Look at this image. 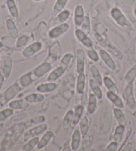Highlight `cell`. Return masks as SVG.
I'll return each mask as SVG.
<instances>
[{
  "instance_id": "4fadbf2b",
  "label": "cell",
  "mask_w": 136,
  "mask_h": 151,
  "mask_svg": "<svg viewBox=\"0 0 136 151\" xmlns=\"http://www.w3.org/2000/svg\"><path fill=\"white\" fill-rule=\"evenodd\" d=\"M84 18V11L82 6H77L74 11V24L77 27H80L82 25Z\"/></svg>"
},
{
  "instance_id": "2e32d148",
  "label": "cell",
  "mask_w": 136,
  "mask_h": 151,
  "mask_svg": "<svg viewBox=\"0 0 136 151\" xmlns=\"http://www.w3.org/2000/svg\"><path fill=\"white\" fill-rule=\"evenodd\" d=\"M107 97L109 99V100L114 104V105L117 108L123 109L124 107V103L117 93H115L111 91L107 92Z\"/></svg>"
},
{
  "instance_id": "9a60e30c",
  "label": "cell",
  "mask_w": 136,
  "mask_h": 151,
  "mask_svg": "<svg viewBox=\"0 0 136 151\" xmlns=\"http://www.w3.org/2000/svg\"><path fill=\"white\" fill-rule=\"evenodd\" d=\"M66 67H62L60 65L59 67H57L54 71H52L47 77V81L49 82H54L59 78L61 77L62 75L66 71Z\"/></svg>"
},
{
  "instance_id": "e575fe53",
  "label": "cell",
  "mask_w": 136,
  "mask_h": 151,
  "mask_svg": "<svg viewBox=\"0 0 136 151\" xmlns=\"http://www.w3.org/2000/svg\"><path fill=\"white\" fill-rule=\"evenodd\" d=\"M11 68H12L11 59L9 58H7L5 60L4 67H3V72L5 77L7 78L9 76L10 73H11Z\"/></svg>"
},
{
  "instance_id": "4316f807",
  "label": "cell",
  "mask_w": 136,
  "mask_h": 151,
  "mask_svg": "<svg viewBox=\"0 0 136 151\" xmlns=\"http://www.w3.org/2000/svg\"><path fill=\"white\" fill-rule=\"evenodd\" d=\"M25 99L30 103H41L44 99V96L41 93H32L25 97Z\"/></svg>"
},
{
  "instance_id": "ffe728a7",
  "label": "cell",
  "mask_w": 136,
  "mask_h": 151,
  "mask_svg": "<svg viewBox=\"0 0 136 151\" xmlns=\"http://www.w3.org/2000/svg\"><path fill=\"white\" fill-rule=\"evenodd\" d=\"M97 97L94 94L91 93L89 95L88 102L87 104V111L89 114H93L95 113L97 108Z\"/></svg>"
},
{
  "instance_id": "8fae6325",
  "label": "cell",
  "mask_w": 136,
  "mask_h": 151,
  "mask_svg": "<svg viewBox=\"0 0 136 151\" xmlns=\"http://www.w3.org/2000/svg\"><path fill=\"white\" fill-rule=\"evenodd\" d=\"M70 15V12L69 10H63L61 12H60L57 15L53 21V26H57L61 25L62 23H64L66 21L69 19Z\"/></svg>"
},
{
  "instance_id": "74e56055",
  "label": "cell",
  "mask_w": 136,
  "mask_h": 151,
  "mask_svg": "<svg viewBox=\"0 0 136 151\" xmlns=\"http://www.w3.org/2000/svg\"><path fill=\"white\" fill-rule=\"evenodd\" d=\"M32 74H31V72L23 75L20 79V83L23 87H26V86L29 85L32 83Z\"/></svg>"
},
{
  "instance_id": "7c38bea8",
  "label": "cell",
  "mask_w": 136,
  "mask_h": 151,
  "mask_svg": "<svg viewBox=\"0 0 136 151\" xmlns=\"http://www.w3.org/2000/svg\"><path fill=\"white\" fill-rule=\"evenodd\" d=\"M53 137H54V134L53 132L51 131H47L44 134L43 137L39 140L38 144L37 145V149L41 150L42 148H43L44 147H46Z\"/></svg>"
},
{
  "instance_id": "83f0119b",
  "label": "cell",
  "mask_w": 136,
  "mask_h": 151,
  "mask_svg": "<svg viewBox=\"0 0 136 151\" xmlns=\"http://www.w3.org/2000/svg\"><path fill=\"white\" fill-rule=\"evenodd\" d=\"M90 69L91 75H92L93 79H94L100 86L102 85L103 79L101 76L100 73V71H99V70L98 69L97 67L95 66L94 65H91L90 67Z\"/></svg>"
},
{
  "instance_id": "7bdbcfd3",
  "label": "cell",
  "mask_w": 136,
  "mask_h": 151,
  "mask_svg": "<svg viewBox=\"0 0 136 151\" xmlns=\"http://www.w3.org/2000/svg\"><path fill=\"white\" fill-rule=\"evenodd\" d=\"M28 41V37L27 36H21L18 39L17 42V47H21L25 45Z\"/></svg>"
},
{
  "instance_id": "f6af8a7d",
  "label": "cell",
  "mask_w": 136,
  "mask_h": 151,
  "mask_svg": "<svg viewBox=\"0 0 136 151\" xmlns=\"http://www.w3.org/2000/svg\"><path fill=\"white\" fill-rule=\"evenodd\" d=\"M132 148H133L132 142H129L127 143V145H125V146L124 147V148L123 149V150H127V151L132 150Z\"/></svg>"
},
{
  "instance_id": "9c48e42d",
  "label": "cell",
  "mask_w": 136,
  "mask_h": 151,
  "mask_svg": "<svg viewBox=\"0 0 136 151\" xmlns=\"http://www.w3.org/2000/svg\"><path fill=\"white\" fill-rule=\"evenodd\" d=\"M100 55L102 59L105 63V64L111 70H114L116 68V65L115 63L114 59L112 58L111 56L108 52L106 51L104 49H100Z\"/></svg>"
},
{
  "instance_id": "f907efd6",
  "label": "cell",
  "mask_w": 136,
  "mask_h": 151,
  "mask_svg": "<svg viewBox=\"0 0 136 151\" xmlns=\"http://www.w3.org/2000/svg\"><path fill=\"white\" fill-rule=\"evenodd\" d=\"M0 46H1V44H0Z\"/></svg>"
},
{
  "instance_id": "8d00e7d4",
  "label": "cell",
  "mask_w": 136,
  "mask_h": 151,
  "mask_svg": "<svg viewBox=\"0 0 136 151\" xmlns=\"http://www.w3.org/2000/svg\"><path fill=\"white\" fill-rule=\"evenodd\" d=\"M68 0H57L53 7L54 14H59L63 10L64 7L66 6Z\"/></svg>"
},
{
  "instance_id": "44dd1931",
  "label": "cell",
  "mask_w": 136,
  "mask_h": 151,
  "mask_svg": "<svg viewBox=\"0 0 136 151\" xmlns=\"http://www.w3.org/2000/svg\"><path fill=\"white\" fill-rule=\"evenodd\" d=\"M86 83V76L84 73H78L77 81V92L78 94L82 95L84 93Z\"/></svg>"
},
{
  "instance_id": "ab89813d",
  "label": "cell",
  "mask_w": 136,
  "mask_h": 151,
  "mask_svg": "<svg viewBox=\"0 0 136 151\" xmlns=\"http://www.w3.org/2000/svg\"><path fill=\"white\" fill-rule=\"evenodd\" d=\"M14 114V111L13 109H4V111L0 112V121H4V120L6 119L7 117L10 116Z\"/></svg>"
},
{
  "instance_id": "d6986e66",
  "label": "cell",
  "mask_w": 136,
  "mask_h": 151,
  "mask_svg": "<svg viewBox=\"0 0 136 151\" xmlns=\"http://www.w3.org/2000/svg\"><path fill=\"white\" fill-rule=\"evenodd\" d=\"M114 114L118 124L126 127L127 119L122 109L116 107L114 109Z\"/></svg>"
},
{
  "instance_id": "d590c367",
  "label": "cell",
  "mask_w": 136,
  "mask_h": 151,
  "mask_svg": "<svg viewBox=\"0 0 136 151\" xmlns=\"http://www.w3.org/2000/svg\"><path fill=\"white\" fill-rule=\"evenodd\" d=\"M81 30H82L87 35L90 32V19L88 15H86L84 18L82 25H81Z\"/></svg>"
},
{
  "instance_id": "30bf717a",
  "label": "cell",
  "mask_w": 136,
  "mask_h": 151,
  "mask_svg": "<svg viewBox=\"0 0 136 151\" xmlns=\"http://www.w3.org/2000/svg\"><path fill=\"white\" fill-rule=\"evenodd\" d=\"M21 91V87L17 84V83H15L11 87H9L5 92L4 94V99L6 101H8L9 100H11L13 98H14L16 96L19 92Z\"/></svg>"
},
{
  "instance_id": "5b68a950",
  "label": "cell",
  "mask_w": 136,
  "mask_h": 151,
  "mask_svg": "<svg viewBox=\"0 0 136 151\" xmlns=\"http://www.w3.org/2000/svg\"><path fill=\"white\" fill-rule=\"evenodd\" d=\"M95 132V129H92L90 132H88L87 135L84 138V141L82 147H81L80 150H89L90 149L93 144L94 140L96 134Z\"/></svg>"
},
{
  "instance_id": "d4e9b609",
  "label": "cell",
  "mask_w": 136,
  "mask_h": 151,
  "mask_svg": "<svg viewBox=\"0 0 136 151\" xmlns=\"http://www.w3.org/2000/svg\"><path fill=\"white\" fill-rule=\"evenodd\" d=\"M73 117H74V111L70 110L65 114L62 122V128L64 130H67L71 126L73 121Z\"/></svg>"
},
{
  "instance_id": "ac0fdd59",
  "label": "cell",
  "mask_w": 136,
  "mask_h": 151,
  "mask_svg": "<svg viewBox=\"0 0 136 151\" xmlns=\"http://www.w3.org/2000/svg\"><path fill=\"white\" fill-rule=\"evenodd\" d=\"M57 87V85L54 82H49L48 83H43L39 85L36 88L37 91L39 93H50L54 91Z\"/></svg>"
},
{
  "instance_id": "f546056e",
  "label": "cell",
  "mask_w": 136,
  "mask_h": 151,
  "mask_svg": "<svg viewBox=\"0 0 136 151\" xmlns=\"http://www.w3.org/2000/svg\"><path fill=\"white\" fill-rule=\"evenodd\" d=\"M125 126L120 125V124H118V126L116 127L113 135V140L114 141H116L118 143L122 141L125 132Z\"/></svg>"
},
{
  "instance_id": "60d3db41",
  "label": "cell",
  "mask_w": 136,
  "mask_h": 151,
  "mask_svg": "<svg viewBox=\"0 0 136 151\" xmlns=\"http://www.w3.org/2000/svg\"><path fill=\"white\" fill-rule=\"evenodd\" d=\"M87 55L89 58L94 62H98L99 61V59H100V57H99L98 53H96V51L94 49H93L92 48H91L90 50L87 51Z\"/></svg>"
},
{
  "instance_id": "8992f818",
  "label": "cell",
  "mask_w": 136,
  "mask_h": 151,
  "mask_svg": "<svg viewBox=\"0 0 136 151\" xmlns=\"http://www.w3.org/2000/svg\"><path fill=\"white\" fill-rule=\"evenodd\" d=\"M75 35L78 40L82 43L86 47L91 49L92 48V41L88 37V35L81 29H77L75 31Z\"/></svg>"
},
{
  "instance_id": "ee69618b",
  "label": "cell",
  "mask_w": 136,
  "mask_h": 151,
  "mask_svg": "<svg viewBox=\"0 0 136 151\" xmlns=\"http://www.w3.org/2000/svg\"><path fill=\"white\" fill-rule=\"evenodd\" d=\"M117 148H118V142H117L116 141H114L112 142L111 143H110L109 145L106 148V151H116Z\"/></svg>"
},
{
  "instance_id": "7dc6e473",
  "label": "cell",
  "mask_w": 136,
  "mask_h": 151,
  "mask_svg": "<svg viewBox=\"0 0 136 151\" xmlns=\"http://www.w3.org/2000/svg\"><path fill=\"white\" fill-rule=\"evenodd\" d=\"M62 150H72V148H71V147H69V146H67V147H65V148H63L62 149Z\"/></svg>"
},
{
  "instance_id": "5bb4252c",
  "label": "cell",
  "mask_w": 136,
  "mask_h": 151,
  "mask_svg": "<svg viewBox=\"0 0 136 151\" xmlns=\"http://www.w3.org/2000/svg\"><path fill=\"white\" fill-rule=\"evenodd\" d=\"M81 132L79 129H76L74 131L72 136L71 143H70V147H71L72 150L76 151L79 148L80 141H81Z\"/></svg>"
},
{
  "instance_id": "cb8c5ba5",
  "label": "cell",
  "mask_w": 136,
  "mask_h": 151,
  "mask_svg": "<svg viewBox=\"0 0 136 151\" xmlns=\"http://www.w3.org/2000/svg\"><path fill=\"white\" fill-rule=\"evenodd\" d=\"M103 83L104 85H105V87L107 88V89L108 90V91H111L118 94V88H117L116 85L115 84V83L112 81V79H110V78L107 76L104 77L103 78Z\"/></svg>"
},
{
  "instance_id": "7402d4cb",
  "label": "cell",
  "mask_w": 136,
  "mask_h": 151,
  "mask_svg": "<svg viewBox=\"0 0 136 151\" xmlns=\"http://www.w3.org/2000/svg\"><path fill=\"white\" fill-rule=\"evenodd\" d=\"M80 131L81 135L83 138H84L89 132V121L88 119L86 116H82L80 120Z\"/></svg>"
},
{
  "instance_id": "1f68e13d",
  "label": "cell",
  "mask_w": 136,
  "mask_h": 151,
  "mask_svg": "<svg viewBox=\"0 0 136 151\" xmlns=\"http://www.w3.org/2000/svg\"><path fill=\"white\" fill-rule=\"evenodd\" d=\"M39 141V138L37 137L31 138V139H30L23 146L22 150L24 151H31L33 150V148L37 145Z\"/></svg>"
},
{
  "instance_id": "836d02e7",
  "label": "cell",
  "mask_w": 136,
  "mask_h": 151,
  "mask_svg": "<svg viewBox=\"0 0 136 151\" xmlns=\"http://www.w3.org/2000/svg\"><path fill=\"white\" fill-rule=\"evenodd\" d=\"M136 78V64L134 65L129 71H127V74L125 76V80L126 83H133V81Z\"/></svg>"
},
{
  "instance_id": "4dcf8cb0",
  "label": "cell",
  "mask_w": 136,
  "mask_h": 151,
  "mask_svg": "<svg viewBox=\"0 0 136 151\" xmlns=\"http://www.w3.org/2000/svg\"><path fill=\"white\" fill-rule=\"evenodd\" d=\"M7 28L8 29L10 35L13 38H16L18 36V30L17 29L16 25L12 19H8L7 21Z\"/></svg>"
},
{
  "instance_id": "f1b7e54d",
  "label": "cell",
  "mask_w": 136,
  "mask_h": 151,
  "mask_svg": "<svg viewBox=\"0 0 136 151\" xmlns=\"http://www.w3.org/2000/svg\"><path fill=\"white\" fill-rule=\"evenodd\" d=\"M29 103L25 99H19L10 103L9 106L13 109H23L27 107Z\"/></svg>"
},
{
  "instance_id": "3957f363",
  "label": "cell",
  "mask_w": 136,
  "mask_h": 151,
  "mask_svg": "<svg viewBox=\"0 0 136 151\" xmlns=\"http://www.w3.org/2000/svg\"><path fill=\"white\" fill-rule=\"evenodd\" d=\"M47 127L48 126L46 124H42L29 129L24 134L25 140H28L31 139V138L37 137L39 134L43 133L44 131H45L47 129Z\"/></svg>"
},
{
  "instance_id": "681fc988",
  "label": "cell",
  "mask_w": 136,
  "mask_h": 151,
  "mask_svg": "<svg viewBox=\"0 0 136 151\" xmlns=\"http://www.w3.org/2000/svg\"><path fill=\"white\" fill-rule=\"evenodd\" d=\"M34 1H42V0H34Z\"/></svg>"
},
{
  "instance_id": "7a4b0ae2",
  "label": "cell",
  "mask_w": 136,
  "mask_h": 151,
  "mask_svg": "<svg viewBox=\"0 0 136 151\" xmlns=\"http://www.w3.org/2000/svg\"><path fill=\"white\" fill-rule=\"evenodd\" d=\"M124 96L129 107L131 109H135L136 107V102L133 92V83H128Z\"/></svg>"
},
{
  "instance_id": "484cf974",
  "label": "cell",
  "mask_w": 136,
  "mask_h": 151,
  "mask_svg": "<svg viewBox=\"0 0 136 151\" xmlns=\"http://www.w3.org/2000/svg\"><path fill=\"white\" fill-rule=\"evenodd\" d=\"M84 106L82 105H78L75 106L74 111V117H73L72 124L77 125L79 123L81 117L82 116V113L84 111Z\"/></svg>"
},
{
  "instance_id": "e0dca14e",
  "label": "cell",
  "mask_w": 136,
  "mask_h": 151,
  "mask_svg": "<svg viewBox=\"0 0 136 151\" xmlns=\"http://www.w3.org/2000/svg\"><path fill=\"white\" fill-rule=\"evenodd\" d=\"M51 69V65L49 63H43L34 70V75L37 77H41L45 75Z\"/></svg>"
},
{
  "instance_id": "b9f144b4",
  "label": "cell",
  "mask_w": 136,
  "mask_h": 151,
  "mask_svg": "<svg viewBox=\"0 0 136 151\" xmlns=\"http://www.w3.org/2000/svg\"><path fill=\"white\" fill-rule=\"evenodd\" d=\"M108 48L109 49V51H110V53H112L114 55L116 56L117 59H120L123 57V54L122 53V52H120L119 50H117V49L116 47H114V46H112L110 45V47H108Z\"/></svg>"
},
{
  "instance_id": "277c9868",
  "label": "cell",
  "mask_w": 136,
  "mask_h": 151,
  "mask_svg": "<svg viewBox=\"0 0 136 151\" xmlns=\"http://www.w3.org/2000/svg\"><path fill=\"white\" fill-rule=\"evenodd\" d=\"M111 15L116 23L122 27H125L128 25L127 20L124 14L118 8H113L111 11Z\"/></svg>"
},
{
  "instance_id": "d6a6232c",
  "label": "cell",
  "mask_w": 136,
  "mask_h": 151,
  "mask_svg": "<svg viewBox=\"0 0 136 151\" xmlns=\"http://www.w3.org/2000/svg\"><path fill=\"white\" fill-rule=\"evenodd\" d=\"M7 5L10 14H11L12 16L14 17H18V16H19V12H18V9L14 0H7Z\"/></svg>"
},
{
  "instance_id": "c3c4849f",
  "label": "cell",
  "mask_w": 136,
  "mask_h": 151,
  "mask_svg": "<svg viewBox=\"0 0 136 151\" xmlns=\"http://www.w3.org/2000/svg\"><path fill=\"white\" fill-rule=\"evenodd\" d=\"M134 14H135V17H136V8L134 9Z\"/></svg>"
},
{
  "instance_id": "bcb514c9",
  "label": "cell",
  "mask_w": 136,
  "mask_h": 151,
  "mask_svg": "<svg viewBox=\"0 0 136 151\" xmlns=\"http://www.w3.org/2000/svg\"><path fill=\"white\" fill-rule=\"evenodd\" d=\"M4 81V75H2L1 73H0V89H1V88L2 87V85H3Z\"/></svg>"
},
{
  "instance_id": "f35d334b",
  "label": "cell",
  "mask_w": 136,
  "mask_h": 151,
  "mask_svg": "<svg viewBox=\"0 0 136 151\" xmlns=\"http://www.w3.org/2000/svg\"><path fill=\"white\" fill-rule=\"evenodd\" d=\"M73 58V55L71 53H67L65 54L62 57L61 61V65H61L62 67H66L69 65V63L71 61V59Z\"/></svg>"
},
{
  "instance_id": "ba28073f",
  "label": "cell",
  "mask_w": 136,
  "mask_h": 151,
  "mask_svg": "<svg viewBox=\"0 0 136 151\" xmlns=\"http://www.w3.org/2000/svg\"><path fill=\"white\" fill-rule=\"evenodd\" d=\"M77 57V71L78 73H82L84 71L86 61V57L84 51L81 49H78Z\"/></svg>"
},
{
  "instance_id": "603a6c76",
  "label": "cell",
  "mask_w": 136,
  "mask_h": 151,
  "mask_svg": "<svg viewBox=\"0 0 136 151\" xmlns=\"http://www.w3.org/2000/svg\"><path fill=\"white\" fill-rule=\"evenodd\" d=\"M89 83H90V87L91 90H92V93H94L96 96V97L98 99H101L103 97V93L100 88V85L94 79H91Z\"/></svg>"
},
{
  "instance_id": "52a82bcc",
  "label": "cell",
  "mask_w": 136,
  "mask_h": 151,
  "mask_svg": "<svg viewBox=\"0 0 136 151\" xmlns=\"http://www.w3.org/2000/svg\"><path fill=\"white\" fill-rule=\"evenodd\" d=\"M42 43L39 42H35L27 47L23 51V55L25 57H29L33 55L34 54L37 53L42 48Z\"/></svg>"
},
{
  "instance_id": "6da1fadb",
  "label": "cell",
  "mask_w": 136,
  "mask_h": 151,
  "mask_svg": "<svg viewBox=\"0 0 136 151\" xmlns=\"http://www.w3.org/2000/svg\"><path fill=\"white\" fill-rule=\"evenodd\" d=\"M70 25L67 23H62L61 25L54 26V27L49 32V38L54 40V39L58 38L62 34L66 33L69 29Z\"/></svg>"
}]
</instances>
